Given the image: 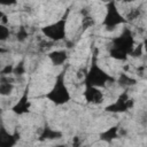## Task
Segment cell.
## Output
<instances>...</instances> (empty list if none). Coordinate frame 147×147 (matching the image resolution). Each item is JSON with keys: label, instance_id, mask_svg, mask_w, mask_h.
Returning a JSON list of instances; mask_svg holds the SVG:
<instances>
[{"label": "cell", "instance_id": "21", "mask_svg": "<svg viewBox=\"0 0 147 147\" xmlns=\"http://www.w3.org/2000/svg\"><path fill=\"white\" fill-rule=\"evenodd\" d=\"M52 147H68V145H55V146H52Z\"/></svg>", "mask_w": 147, "mask_h": 147}, {"label": "cell", "instance_id": "3", "mask_svg": "<svg viewBox=\"0 0 147 147\" xmlns=\"http://www.w3.org/2000/svg\"><path fill=\"white\" fill-rule=\"evenodd\" d=\"M68 70V64L56 75L55 80L51 90L45 94V98L55 106H64L71 100V93L65 84V74Z\"/></svg>", "mask_w": 147, "mask_h": 147}, {"label": "cell", "instance_id": "19", "mask_svg": "<svg viewBox=\"0 0 147 147\" xmlns=\"http://www.w3.org/2000/svg\"><path fill=\"white\" fill-rule=\"evenodd\" d=\"M13 70H14V65L13 64H6L1 71H0V77H5V76H9L13 75Z\"/></svg>", "mask_w": 147, "mask_h": 147}, {"label": "cell", "instance_id": "18", "mask_svg": "<svg viewBox=\"0 0 147 147\" xmlns=\"http://www.w3.org/2000/svg\"><path fill=\"white\" fill-rule=\"evenodd\" d=\"M25 74V64L23 61H21L20 63H17L16 65H14V70H13V75L15 76H22Z\"/></svg>", "mask_w": 147, "mask_h": 147}, {"label": "cell", "instance_id": "13", "mask_svg": "<svg viewBox=\"0 0 147 147\" xmlns=\"http://www.w3.org/2000/svg\"><path fill=\"white\" fill-rule=\"evenodd\" d=\"M14 83L9 78V76L0 77V95L1 96H8L14 91Z\"/></svg>", "mask_w": 147, "mask_h": 147}, {"label": "cell", "instance_id": "4", "mask_svg": "<svg viewBox=\"0 0 147 147\" xmlns=\"http://www.w3.org/2000/svg\"><path fill=\"white\" fill-rule=\"evenodd\" d=\"M69 14H70V8H67L64 14L57 21L44 25L40 29V32L44 34V37L53 42H59L64 40L67 37V24H68Z\"/></svg>", "mask_w": 147, "mask_h": 147}, {"label": "cell", "instance_id": "1", "mask_svg": "<svg viewBox=\"0 0 147 147\" xmlns=\"http://www.w3.org/2000/svg\"><path fill=\"white\" fill-rule=\"evenodd\" d=\"M136 46L134 36L129 28H123L119 36L113 37L109 44V55L117 61H126Z\"/></svg>", "mask_w": 147, "mask_h": 147}, {"label": "cell", "instance_id": "14", "mask_svg": "<svg viewBox=\"0 0 147 147\" xmlns=\"http://www.w3.org/2000/svg\"><path fill=\"white\" fill-rule=\"evenodd\" d=\"M115 82H117V84H118L122 88H124V90H127V88L134 86V85L138 83L136 78L129 76L126 72H121L119 76H118V78L115 79Z\"/></svg>", "mask_w": 147, "mask_h": 147}, {"label": "cell", "instance_id": "7", "mask_svg": "<svg viewBox=\"0 0 147 147\" xmlns=\"http://www.w3.org/2000/svg\"><path fill=\"white\" fill-rule=\"evenodd\" d=\"M20 140V132H9L3 123V118L0 113V147H15Z\"/></svg>", "mask_w": 147, "mask_h": 147}, {"label": "cell", "instance_id": "2", "mask_svg": "<svg viewBox=\"0 0 147 147\" xmlns=\"http://www.w3.org/2000/svg\"><path fill=\"white\" fill-rule=\"evenodd\" d=\"M114 83H115V78L110 74H108L103 68L100 67L98 62V48L94 47L88 69L84 75V80H83L84 86L103 88L108 84H114Z\"/></svg>", "mask_w": 147, "mask_h": 147}, {"label": "cell", "instance_id": "5", "mask_svg": "<svg viewBox=\"0 0 147 147\" xmlns=\"http://www.w3.org/2000/svg\"><path fill=\"white\" fill-rule=\"evenodd\" d=\"M127 23L125 16L119 11L117 3L115 1H109L106 3V14L102 21V26L107 31H111L119 25H125Z\"/></svg>", "mask_w": 147, "mask_h": 147}, {"label": "cell", "instance_id": "9", "mask_svg": "<svg viewBox=\"0 0 147 147\" xmlns=\"http://www.w3.org/2000/svg\"><path fill=\"white\" fill-rule=\"evenodd\" d=\"M83 96L86 103H90V105H101L105 99V95L101 88H96L92 86H84Z\"/></svg>", "mask_w": 147, "mask_h": 147}, {"label": "cell", "instance_id": "16", "mask_svg": "<svg viewBox=\"0 0 147 147\" xmlns=\"http://www.w3.org/2000/svg\"><path fill=\"white\" fill-rule=\"evenodd\" d=\"M10 36V30L6 24L0 23V41H6Z\"/></svg>", "mask_w": 147, "mask_h": 147}, {"label": "cell", "instance_id": "6", "mask_svg": "<svg viewBox=\"0 0 147 147\" xmlns=\"http://www.w3.org/2000/svg\"><path fill=\"white\" fill-rule=\"evenodd\" d=\"M133 106H134V100L130 96L127 90H124L114 102L105 107V111L111 114H123L129 111Z\"/></svg>", "mask_w": 147, "mask_h": 147}, {"label": "cell", "instance_id": "8", "mask_svg": "<svg viewBox=\"0 0 147 147\" xmlns=\"http://www.w3.org/2000/svg\"><path fill=\"white\" fill-rule=\"evenodd\" d=\"M11 111L15 115L22 116L25 114H29L31 111V101H30V84H28L24 90L23 93L21 95V98L18 99L17 102L14 103V106L11 107Z\"/></svg>", "mask_w": 147, "mask_h": 147}, {"label": "cell", "instance_id": "10", "mask_svg": "<svg viewBox=\"0 0 147 147\" xmlns=\"http://www.w3.org/2000/svg\"><path fill=\"white\" fill-rule=\"evenodd\" d=\"M63 137V133L59 130H55L53 127H51L47 123L44 125V127L41 129L37 140L38 141H51V140H59Z\"/></svg>", "mask_w": 147, "mask_h": 147}, {"label": "cell", "instance_id": "20", "mask_svg": "<svg viewBox=\"0 0 147 147\" xmlns=\"http://www.w3.org/2000/svg\"><path fill=\"white\" fill-rule=\"evenodd\" d=\"M7 22H8V20H7V15L3 13V10H2L1 7H0V23H2V24H7Z\"/></svg>", "mask_w": 147, "mask_h": 147}, {"label": "cell", "instance_id": "15", "mask_svg": "<svg viewBox=\"0 0 147 147\" xmlns=\"http://www.w3.org/2000/svg\"><path fill=\"white\" fill-rule=\"evenodd\" d=\"M15 37H16V40H17V41L24 42V41L28 39V37H29V32H28L26 28L23 26V25H21V26L18 28V31L16 32Z\"/></svg>", "mask_w": 147, "mask_h": 147}, {"label": "cell", "instance_id": "12", "mask_svg": "<svg viewBox=\"0 0 147 147\" xmlns=\"http://www.w3.org/2000/svg\"><path fill=\"white\" fill-rule=\"evenodd\" d=\"M47 57L49 59V61L52 62L53 65L55 67H60V65H65L67 61L69 59V54L67 49H56V51H52L47 54Z\"/></svg>", "mask_w": 147, "mask_h": 147}, {"label": "cell", "instance_id": "17", "mask_svg": "<svg viewBox=\"0 0 147 147\" xmlns=\"http://www.w3.org/2000/svg\"><path fill=\"white\" fill-rule=\"evenodd\" d=\"M144 46H145V41H141L140 44L136 45L130 56H132V57H140L144 54Z\"/></svg>", "mask_w": 147, "mask_h": 147}, {"label": "cell", "instance_id": "11", "mask_svg": "<svg viewBox=\"0 0 147 147\" xmlns=\"http://www.w3.org/2000/svg\"><path fill=\"white\" fill-rule=\"evenodd\" d=\"M121 138V126L119 124L113 125L108 129H106L105 131L100 132L99 134V140L107 142V144H111L114 140L119 139Z\"/></svg>", "mask_w": 147, "mask_h": 147}]
</instances>
